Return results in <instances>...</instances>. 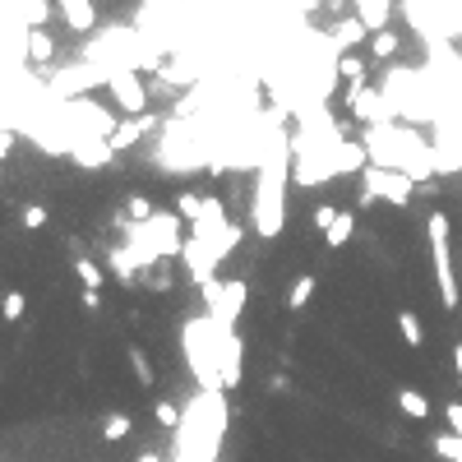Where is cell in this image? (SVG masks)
I'll return each instance as SVG.
<instances>
[{
	"mask_svg": "<svg viewBox=\"0 0 462 462\" xmlns=\"http://www.w3.org/2000/svg\"><path fill=\"white\" fill-rule=\"evenodd\" d=\"M453 365H458V374H462V342L453 347Z\"/></svg>",
	"mask_w": 462,
	"mask_h": 462,
	"instance_id": "obj_33",
	"label": "cell"
},
{
	"mask_svg": "<svg viewBox=\"0 0 462 462\" xmlns=\"http://www.w3.org/2000/svg\"><path fill=\"white\" fill-rule=\"evenodd\" d=\"M10 5H19V19L29 23V29H42V23L51 19V5H46V0H10Z\"/></svg>",
	"mask_w": 462,
	"mask_h": 462,
	"instance_id": "obj_14",
	"label": "cell"
},
{
	"mask_svg": "<svg viewBox=\"0 0 462 462\" xmlns=\"http://www.w3.org/2000/svg\"><path fill=\"white\" fill-rule=\"evenodd\" d=\"M333 223H338V208H333V204H319V208H315V227L329 231Z\"/></svg>",
	"mask_w": 462,
	"mask_h": 462,
	"instance_id": "obj_30",
	"label": "cell"
},
{
	"mask_svg": "<svg viewBox=\"0 0 462 462\" xmlns=\"http://www.w3.org/2000/svg\"><path fill=\"white\" fill-rule=\"evenodd\" d=\"M97 306H102V296H97V291H84V310H93V315H97Z\"/></svg>",
	"mask_w": 462,
	"mask_h": 462,
	"instance_id": "obj_32",
	"label": "cell"
},
{
	"mask_svg": "<svg viewBox=\"0 0 462 462\" xmlns=\"http://www.w3.org/2000/svg\"><path fill=\"white\" fill-rule=\"evenodd\" d=\"M357 5V19L365 23L370 33H384L389 29V0H351Z\"/></svg>",
	"mask_w": 462,
	"mask_h": 462,
	"instance_id": "obj_10",
	"label": "cell"
},
{
	"mask_svg": "<svg viewBox=\"0 0 462 462\" xmlns=\"http://www.w3.org/2000/svg\"><path fill=\"white\" fill-rule=\"evenodd\" d=\"M333 70L347 79L351 88H361V84H365V61H361V56H351V51H342V56H333Z\"/></svg>",
	"mask_w": 462,
	"mask_h": 462,
	"instance_id": "obj_12",
	"label": "cell"
},
{
	"mask_svg": "<svg viewBox=\"0 0 462 462\" xmlns=\"http://www.w3.org/2000/svg\"><path fill=\"white\" fill-rule=\"evenodd\" d=\"M23 227H29V231L46 227V208H42V204H29V208H23Z\"/></svg>",
	"mask_w": 462,
	"mask_h": 462,
	"instance_id": "obj_28",
	"label": "cell"
},
{
	"mask_svg": "<svg viewBox=\"0 0 462 462\" xmlns=\"http://www.w3.org/2000/svg\"><path fill=\"white\" fill-rule=\"evenodd\" d=\"M139 462H162V458L157 453H139Z\"/></svg>",
	"mask_w": 462,
	"mask_h": 462,
	"instance_id": "obj_34",
	"label": "cell"
},
{
	"mask_svg": "<svg viewBox=\"0 0 462 462\" xmlns=\"http://www.w3.org/2000/svg\"><path fill=\"white\" fill-rule=\"evenodd\" d=\"M97 79H112V70H102L97 61H84V65H74V70H61L56 79H51V93H56V97H74L79 88L97 84Z\"/></svg>",
	"mask_w": 462,
	"mask_h": 462,
	"instance_id": "obj_7",
	"label": "cell"
},
{
	"mask_svg": "<svg viewBox=\"0 0 462 462\" xmlns=\"http://www.w3.org/2000/svg\"><path fill=\"white\" fill-rule=\"evenodd\" d=\"M287 176H291V153L278 134L259 162V185H255V231L264 240H273L287 223Z\"/></svg>",
	"mask_w": 462,
	"mask_h": 462,
	"instance_id": "obj_1",
	"label": "cell"
},
{
	"mask_svg": "<svg viewBox=\"0 0 462 462\" xmlns=\"http://www.w3.org/2000/svg\"><path fill=\"white\" fill-rule=\"evenodd\" d=\"M434 453H440L444 462H462V440L458 434H440V440H434Z\"/></svg>",
	"mask_w": 462,
	"mask_h": 462,
	"instance_id": "obj_23",
	"label": "cell"
},
{
	"mask_svg": "<svg viewBox=\"0 0 462 462\" xmlns=\"http://www.w3.org/2000/svg\"><path fill=\"white\" fill-rule=\"evenodd\" d=\"M365 33H370V29H365V23H361V19H342L333 38H338V46H357V42H361Z\"/></svg>",
	"mask_w": 462,
	"mask_h": 462,
	"instance_id": "obj_21",
	"label": "cell"
},
{
	"mask_svg": "<svg viewBox=\"0 0 462 462\" xmlns=\"http://www.w3.org/2000/svg\"><path fill=\"white\" fill-rule=\"evenodd\" d=\"M5 319H10V323L23 319V296H19V291H5Z\"/></svg>",
	"mask_w": 462,
	"mask_h": 462,
	"instance_id": "obj_29",
	"label": "cell"
},
{
	"mask_svg": "<svg viewBox=\"0 0 462 462\" xmlns=\"http://www.w3.org/2000/svg\"><path fill=\"white\" fill-rule=\"evenodd\" d=\"M425 236H430V264H434V287H440V301L449 310H458V278H453V255H449V217L430 213L425 217Z\"/></svg>",
	"mask_w": 462,
	"mask_h": 462,
	"instance_id": "obj_4",
	"label": "cell"
},
{
	"mask_svg": "<svg viewBox=\"0 0 462 462\" xmlns=\"http://www.w3.org/2000/svg\"><path fill=\"white\" fill-rule=\"evenodd\" d=\"M153 416H157L162 425H176V430H181V421H185V412H181V407H172V402H157Z\"/></svg>",
	"mask_w": 462,
	"mask_h": 462,
	"instance_id": "obj_27",
	"label": "cell"
},
{
	"mask_svg": "<svg viewBox=\"0 0 462 462\" xmlns=\"http://www.w3.org/2000/svg\"><path fill=\"white\" fill-rule=\"evenodd\" d=\"M361 181H365V195H370V199H384V204H393V208L412 204V189H416V181L407 176V172L379 167V162H370V167L361 172Z\"/></svg>",
	"mask_w": 462,
	"mask_h": 462,
	"instance_id": "obj_5",
	"label": "cell"
},
{
	"mask_svg": "<svg viewBox=\"0 0 462 462\" xmlns=\"http://www.w3.org/2000/svg\"><path fill=\"white\" fill-rule=\"evenodd\" d=\"M102 434H106V440H125V434H130V416L112 412V416L102 421Z\"/></svg>",
	"mask_w": 462,
	"mask_h": 462,
	"instance_id": "obj_26",
	"label": "cell"
},
{
	"mask_svg": "<svg viewBox=\"0 0 462 462\" xmlns=\"http://www.w3.org/2000/svg\"><path fill=\"white\" fill-rule=\"evenodd\" d=\"M351 231H357V217H351V213H338V223H333L329 231H323V246H329V250L347 246V240H351Z\"/></svg>",
	"mask_w": 462,
	"mask_h": 462,
	"instance_id": "obj_15",
	"label": "cell"
},
{
	"mask_svg": "<svg viewBox=\"0 0 462 462\" xmlns=\"http://www.w3.org/2000/svg\"><path fill=\"white\" fill-rule=\"evenodd\" d=\"M51 56H56V46H51V38H46V29H33V38H29V61H38V65H46Z\"/></svg>",
	"mask_w": 462,
	"mask_h": 462,
	"instance_id": "obj_20",
	"label": "cell"
},
{
	"mask_svg": "<svg viewBox=\"0 0 462 462\" xmlns=\"http://www.w3.org/2000/svg\"><path fill=\"white\" fill-rule=\"evenodd\" d=\"M444 416H449V434H458V440H462V402H449Z\"/></svg>",
	"mask_w": 462,
	"mask_h": 462,
	"instance_id": "obj_31",
	"label": "cell"
},
{
	"mask_svg": "<svg viewBox=\"0 0 462 462\" xmlns=\"http://www.w3.org/2000/svg\"><path fill=\"white\" fill-rule=\"evenodd\" d=\"M112 93H116V106L125 116H144L148 112V88H144V79L134 74V70H112Z\"/></svg>",
	"mask_w": 462,
	"mask_h": 462,
	"instance_id": "obj_6",
	"label": "cell"
},
{
	"mask_svg": "<svg viewBox=\"0 0 462 462\" xmlns=\"http://www.w3.org/2000/svg\"><path fill=\"white\" fill-rule=\"evenodd\" d=\"M398 407H402V416H412V421L430 416V398H421L416 389H398Z\"/></svg>",
	"mask_w": 462,
	"mask_h": 462,
	"instance_id": "obj_13",
	"label": "cell"
},
{
	"mask_svg": "<svg viewBox=\"0 0 462 462\" xmlns=\"http://www.w3.org/2000/svg\"><path fill=\"white\" fill-rule=\"evenodd\" d=\"M370 51H374V61H393V56H398V33H393V29L370 33Z\"/></svg>",
	"mask_w": 462,
	"mask_h": 462,
	"instance_id": "obj_18",
	"label": "cell"
},
{
	"mask_svg": "<svg viewBox=\"0 0 462 462\" xmlns=\"http://www.w3.org/2000/svg\"><path fill=\"white\" fill-rule=\"evenodd\" d=\"M176 213L185 217V223H204V217H208V199H199V195H181V199H176Z\"/></svg>",
	"mask_w": 462,
	"mask_h": 462,
	"instance_id": "obj_19",
	"label": "cell"
},
{
	"mask_svg": "<svg viewBox=\"0 0 462 462\" xmlns=\"http://www.w3.org/2000/svg\"><path fill=\"white\" fill-rule=\"evenodd\" d=\"M181 342H185V361H189V374L199 379L204 393H223V365H217V323L204 315V319H189L181 329Z\"/></svg>",
	"mask_w": 462,
	"mask_h": 462,
	"instance_id": "obj_3",
	"label": "cell"
},
{
	"mask_svg": "<svg viewBox=\"0 0 462 462\" xmlns=\"http://www.w3.org/2000/svg\"><path fill=\"white\" fill-rule=\"evenodd\" d=\"M74 273H79V282H84V291H102V282H106L102 268H97L93 259H84V255L74 259Z\"/></svg>",
	"mask_w": 462,
	"mask_h": 462,
	"instance_id": "obj_17",
	"label": "cell"
},
{
	"mask_svg": "<svg viewBox=\"0 0 462 462\" xmlns=\"http://www.w3.org/2000/svg\"><path fill=\"white\" fill-rule=\"evenodd\" d=\"M130 240V255L139 268H153L157 259H172V255H185V240H181V213H153L148 223H130L125 231Z\"/></svg>",
	"mask_w": 462,
	"mask_h": 462,
	"instance_id": "obj_2",
	"label": "cell"
},
{
	"mask_svg": "<svg viewBox=\"0 0 462 462\" xmlns=\"http://www.w3.org/2000/svg\"><path fill=\"white\" fill-rule=\"evenodd\" d=\"M130 208H125V217H130V223H148V217L157 213L153 208V199H144V195H134V199H125Z\"/></svg>",
	"mask_w": 462,
	"mask_h": 462,
	"instance_id": "obj_24",
	"label": "cell"
},
{
	"mask_svg": "<svg viewBox=\"0 0 462 462\" xmlns=\"http://www.w3.org/2000/svg\"><path fill=\"white\" fill-rule=\"evenodd\" d=\"M398 333H402L407 347H421L425 342V329H421V319L412 310H398Z\"/></svg>",
	"mask_w": 462,
	"mask_h": 462,
	"instance_id": "obj_16",
	"label": "cell"
},
{
	"mask_svg": "<svg viewBox=\"0 0 462 462\" xmlns=\"http://www.w3.org/2000/svg\"><path fill=\"white\" fill-rule=\"evenodd\" d=\"M315 296V273H306V278H296V287L287 291V310H301L306 301Z\"/></svg>",
	"mask_w": 462,
	"mask_h": 462,
	"instance_id": "obj_22",
	"label": "cell"
},
{
	"mask_svg": "<svg viewBox=\"0 0 462 462\" xmlns=\"http://www.w3.org/2000/svg\"><path fill=\"white\" fill-rule=\"evenodd\" d=\"M217 365H223V384H240V338L236 329H217Z\"/></svg>",
	"mask_w": 462,
	"mask_h": 462,
	"instance_id": "obj_8",
	"label": "cell"
},
{
	"mask_svg": "<svg viewBox=\"0 0 462 462\" xmlns=\"http://www.w3.org/2000/svg\"><path fill=\"white\" fill-rule=\"evenodd\" d=\"M130 365H134V379H139V384H153V365L144 357V347H130Z\"/></svg>",
	"mask_w": 462,
	"mask_h": 462,
	"instance_id": "obj_25",
	"label": "cell"
},
{
	"mask_svg": "<svg viewBox=\"0 0 462 462\" xmlns=\"http://www.w3.org/2000/svg\"><path fill=\"white\" fill-rule=\"evenodd\" d=\"M153 125H157V116H153V112H144V116H125V121L116 125V134H112V148H116V153H121V148H134Z\"/></svg>",
	"mask_w": 462,
	"mask_h": 462,
	"instance_id": "obj_9",
	"label": "cell"
},
{
	"mask_svg": "<svg viewBox=\"0 0 462 462\" xmlns=\"http://www.w3.org/2000/svg\"><path fill=\"white\" fill-rule=\"evenodd\" d=\"M347 97H351V112H357L361 121H379V116H384V102H379V93H370L365 84L351 88Z\"/></svg>",
	"mask_w": 462,
	"mask_h": 462,
	"instance_id": "obj_11",
	"label": "cell"
}]
</instances>
